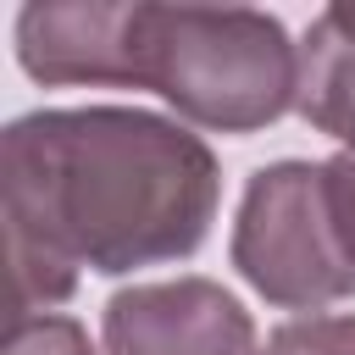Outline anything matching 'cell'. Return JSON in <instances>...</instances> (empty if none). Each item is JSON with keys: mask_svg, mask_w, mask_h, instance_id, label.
Returning a JSON list of instances; mask_svg holds the SVG:
<instances>
[{"mask_svg": "<svg viewBox=\"0 0 355 355\" xmlns=\"http://www.w3.org/2000/svg\"><path fill=\"white\" fill-rule=\"evenodd\" d=\"M216 155L200 133L128 105L33 111L0 139L6 311L50 316L89 272L200 250L216 216Z\"/></svg>", "mask_w": 355, "mask_h": 355, "instance_id": "6da1fadb", "label": "cell"}, {"mask_svg": "<svg viewBox=\"0 0 355 355\" xmlns=\"http://www.w3.org/2000/svg\"><path fill=\"white\" fill-rule=\"evenodd\" d=\"M128 50L133 89H155L178 116L216 133H255L300 94V50L266 11L133 0Z\"/></svg>", "mask_w": 355, "mask_h": 355, "instance_id": "7a4b0ae2", "label": "cell"}, {"mask_svg": "<svg viewBox=\"0 0 355 355\" xmlns=\"http://www.w3.org/2000/svg\"><path fill=\"white\" fill-rule=\"evenodd\" d=\"M233 266L255 294L288 311H322L355 294V261L327 205V172L311 161L261 166L239 200Z\"/></svg>", "mask_w": 355, "mask_h": 355, "instance_id": "3957f363", "label": "cell"}, {"mask_svg": "<svg viewBox=\"0 0 355 355\" xmlns=\"http://www.w3.org/2000/svg\"><path fill=\"white\" fill-rule=\"evenodd\" d=\"M111 355H255L244 305L211 277L133 283L105 305Z\"/></svg>", "mask_w": 355, "mask_h": 355, "instance_id": "277c9868", "label": "cell"}, {"mask_svg": "<svg viewBox=\"0 0 355 355\" xmlns=\"http://www.w3.org/2000/svg\"><path fill=\"white\" fill-rule=\"evenodd\" d=\"M133 0H33L17 11V61L39 83H128Z\"/></svg>", "mask_w": 355, "mask_h": 355, "instance_id": "5b68a950", "label": "cell"}, {"mask_svg": "<svg viewBox=\"0 0 355 355\" xmlns=\"http://www.w3.org/2000/svg\"><path fill=\"white\" fill-rule=\"evenodd\" d=\"M294 111L344 139V150H355V0L327 6L300 44V94Z\"/></svg>", "mask_w": 355, "mask_h": 355, "instance_id": "8992f818", "label": "cell"}, {"mask_svg": "<svg viewBox=\"0 0 355 355\" xmlns=\"http://www.w3.org/2000/svg\"><path fill=\"white\" fill-rule=\"evenodd\" d=\"M266 355H355V316L283 322V327L266 338Z\"/></svg>", "mask_w": 355, "mask_h": 355, "instance_id": "52a82bcc", "label": "cell"}, {"mask_svg": "<svg viewBox=\"0 0 355 355\" xmlns=\"http://www.w3.org/2000/svg\"><path fill=\"white\" fill-rule=\"evenodd\" d=\"M6 355H94L72 316H28L6 327Z\"/></svg>", "mask_w": 355, "mask_h": 355, "instance_id": "ba28073f", "label": "cell"}, {"mask_svg": "<svg viewBox=\"0 0 355 355\" xmlns=\"http://www.w3.org/2000/svg\"><path fill=\"white\" fill-rule=\"evenodd\" d=\"M322 172H327V205H333L338 239L355 261V150H338L333 161H322Z\"/></svg>", "mask_w": 355, "mask_h": 355, "instance_id": "9c48e42d", "label": "cell"}]
</instances>
